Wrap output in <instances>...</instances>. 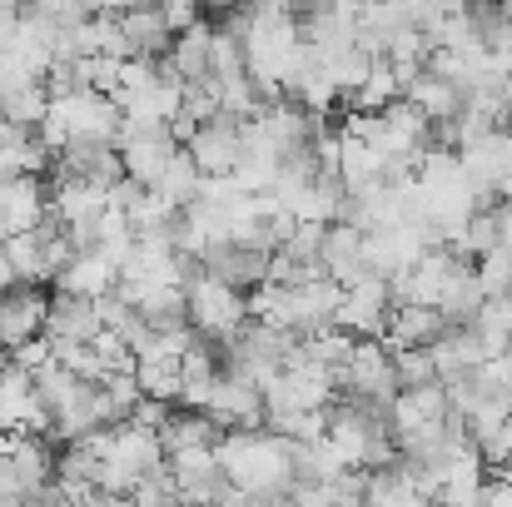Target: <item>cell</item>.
I'll list each match as a JSON object with an SVG mask.
<instances>
[{"label": "cell", "instance_id": "obj_12", "mask_svg": "<svg viewBox=\"0 0 512 507\" xmlns=\"http://www.w3.org/2000/svg\"><path fill=\"white\" fill-rule=\"evenodd\" d=\"M179 150H184V140L174 135V125H125V130H120L125 174L140 179V184H155Z\"/></svg>", "mask_w": 512, "mask_h": 507}, {"label": "cell", "instance_id": "obj_16", "mask_svg": "<svg viewBox=\"0 0 512 507\" xmlns=\"http://www.w3.org/2000/svg\"><path fill=\"white\" fill-rule=\"evenodd\" d=\"M324 274L339 279V284H353V279L373 274V264H368V229L363 224L329 219V229H324Z\"/></svg>", "mask_w": 512, "mask_h": 507}, {"label": "cell", "instance_id": "obj_22", "mask_svg": "<svg viewBox=\"0 0 512 507\" xmlns=\"http://www.w3.org/2000/svg\"><path fill=\"white\" fill-rule=\"evenodd\" d=\"M170 65L184 85H199V80H214V25L194 20L174 35L170 45Z\"/></svg>", "mask_w": 512, "mask_h": 507}, {"label": "cell", "instance_id": "obj_34", "mask_svg": "<svg viewBox=\"0 0 512 507\" xmlns=\"http://www.w3.org/2000/svg\"><path fill=\"white\" fill-rule=\"evenodd\" d=\"M20 5H25V0H0V25H5V20H15V15H20Z\"/></svg>", "mask_w": 512, "mask_h": 507}, {"label": "cell", "instance_id": "obj_3", "mask_svg": "<svg viewBox=\"0 0 512 507\" xmlns=\"http://www.w3.org/2000/svg\"><path fill=\"white\" fill-rule=\"evenodd\" d=\"M184 304H189V324L204 338H234L249 319V294L234 289L229 279L199 269L189 284H184Z\"/></svg>", "mask_w": 512, "mask_h": 507}, {"label": "cell", "instance_id": "obj_32", "mask_svg": "<svg viewBox=\"0 0 512 507\" xmlns=\"http://www.w3.org/2000/svg\"><path fill=\"white\" fill-rule=\"evenodd\" d=\"M20 160H15V150H5V145H0V184H5V179H15V174H20Z\"/></svg>", "mask_w": 512, "mask_h": 507}, {"label": "cell", "instance_id": "obj_5", "mask_svg": "<svg viewBox=\"0 0 512 507\" xmlns=\"http://www.w3.org/2000/svg\"><path fill=\"white\" fill-rule=\"evenodd\" d=\"M50 214L65 224V234L75 239V249H95L100 224H105V214H110V189H105V184H90V179H80V174H60V169H55Z\"/></svg>", "mask_w": 512, "mask_h": 507}, {"label": "cell", "instance_id": "obj_7", "mask_svg": "<svg viewBox=\"0 0 512 507\" xmlns=\"http://www.w3.org/2000/svg\"><path fill=\"white\" fill-rule=\"evenodd\" d=\"M393 309H398V299H393V279H388V274H363V279L343 284L339 329H348L353 338H383L388 334Z\"/></svg>", "mask_w": 512, "mask_h": 507}, {"label": "cell", "instance_id": "obj_35", "mask_svg": "<svg viewBox=\"0 0 512 507\" xmlns=\"http://www.w3.org/2000/svg\"><path fill=\"white\" fill-rule=\"evenodd\" d=\"M130 5H135V0H105V10H110V15H120V10H130Z\"/></svg>", "mask_w": 512, "mask_h": 507}, {"label": "cell", "instance_id": "obj_6", "mask_svg": "<svg viewBox=\"0 0 512 507\" xmlns=\"http://www.w3.org/2000/svg\"><path fill=\"white\" fill-rule=\"evenodd\" d=\"M5 254H10V264H15V274H20V279L45 284V279H55V274L70 264L75 239H70V234H65V224L50 214V219H40L35 229L10 234V239H5Z\"/></svg>", "mask_w": 512, "mask_h": 507}, {"label": "cell", "instance_id": "obj_28", "mask_svg": "<svg viewBox=\"0 0 512 507\" xmlns=\"http://www.w3.org/2000/svg\"><path fill=\"white\" fill-rule=\"evenodd\" d=\"M478 279H483V289L488 294H512V249H488L483 259H478Z\"/></svg>", "mask_w": 512, "mask_h": 507}, {"label": "cell", "instance_id": "obj_11", "mask_svg": "<svg viewBox=\"0 0 512 507\" xmlns=\"http://www.w3.org/2000/svg\"><path fill=\"white\" fill-rule=\"evenodd\" d=\"M184 150L194 155V165L204 174H234L244 160V120L214 110L204 125H194V135L184 140Z\"/></svg>", "mask_w": 512, "mask_h": 507}, {"label": "cell", "instance_id": "obj_30", "mask_svg": "<svg viewBox=\"0 0 512 507\" xmlns=\"http://www.w3.org/2000/svg\"><path fill=\"white\" fill-rule=\"evenodd\" d=\"M408 5H413L418 25L428 30V25H438V20H453V15H463L473 0H408Z\"/></svg>", "mask_w": 512, "mask_h": 507}, {"label": "cell", "instance_id": "obj_29", "mask_svg": "<svg viewBox=\"0 0 512 507\" xmlns=\"http://www.w3.org/2000/svg\"><path fill=\"white\" fill-rule=\"evenodd\" d=\"M10 358H15L20 368H30V373H40L45 363H55V343H50V334H40V338H25L20 348H10Z\"/></svg>", "mask_w": 512, "mask_h": 507}, {"label": "cell", "instance_id": "obj_23", "mask_svg": "<svg viewBox=\"0 0 512 507\" xmlns=\"http://www.w3.org/2000/svg\"><path fill=\"white\" fill-rule=\"evenodd\" d=\"M443 329H448L443 309H433V304H398L383 338H388L393 348H433Z\"/></svg>", "mask_w": 512, "mask_h": 507}, {"label": "cell", "instance_id": "obj_1", "mask_svg": "<svg viewBox=\"0 0 512 507\" xmlns=\"http://www.w3.org/2000/svg\"><path fill=\"white\" fill-rule=\"evenodd\" d=\"M219 463L239 498H294V438L279 428H229Z\"/></svg>", "mask_w": 512, "mask_h": 507}, {"label": "cell", "instance_id": "obj_2", "mask_svg": "<svg viewBox=\"0 0 512 507\" xmlns=\"http://www.w3.org/2000/svg\"><path fill=\"white\" fill-rule=\"evenodd\" d=\"M125 130V110L115 95L95 90V85H75V90H55L50 95V115L40 120V135L50 140V150L60 155L70 140H120Z\"/></svg>", "mask_w": 512, "mask_h": 507}, {"label": "cell", "instance_id": "obj_33", "mask_svg": "<svg viewBox=\"0 0 512 507\" xmlns=\"http://www.w3.org/2000/svg\"><path fill=\"white\" fill-rule=\"evenodd\" d=\"M20 274H15V264H10V254H5V239H0V289H10Z\"/></svg>", "mask_w": 512, "mask_h": 507}, {"label": "cell", "instance_id": "obj_25", "mask_svg": "<svg viewBox=\"0 0 512 507\" xmlns=\"http://www.w3.org/2000/svg\"><path fill=\"white\" fill-rule=\"evenodd\" d=\"M403 95V80H398V65L388 60V55H378L373 60V70H368V80L358 85V95L348 100L353 110H383V105H393Z\"/></svg>", "mask_w": 512, "mask_h": 507}, {"label": "cell", "instance_id": "obj_19", "mask_svg": "<svg viewBox=\"0 0 512 507\" xmlns=\"http://www.w3.org/2000/svg\"><path fill=\"white\" fill-rule=\"evenodd\" d=\"M50 338H70V343H90V338L105 334V319H100V299L90 294H70V289H55L50 294Z\"/></svg>", "mask_w": 512, "mask_h": 507}, {"label": "cell", "instance_id": "obj_27", "mask_svg": "<svg viewBox=\"0 0 512 507\" xmlns=\"http://www.w3.org/2000/svg\"><path fill=\"white\" fill-rule=\"evenodd\" d=\"M393 368H398V383H403V388L438 383V358H433V348H393Z\"/></svg>", "mask_w": 512, "mask_h": 507}, {"label": "cell", "instance_id": "obj_13", "mask_svg": "<svg viewBox=\"0 0 512 507\" xmlns=\"http://www.w3.org/2000/svg\"><path fill=\"white\" fill-rule=\"evenodd\" d=\"M458 155H463V169H468L473 189L483 194V204H493V199H498V189H503V179L512 174V130L508 125H498V130H488V135L468 140Z\"/></svg>", "mask_w": 512, "mask_h": 507}, {"label": "cell", "instance_id": "obj_8", "mask_svg": "<svg viewBox=\"0 0 512 507\" xmlns=\"http://www.w3.org/2000/svg\"><path fill=\"white\" fill-rule=\"evenodd\" d=\"M50 324V294L35 279H15L0 289V348H20L25 338H40Z\"/></svg>", "mask_w": 512, "mask_h": 507}, {"label": "cell", "instance_id": "obj_31", "mask_svg": "<svg viewBox=\"0 0 512 507\" xmlns=\"http://www.w3.org/2000/svg\"><path fill=\"white\" fill-rule=\"evenodd\" d=\"M493 214H498V244L512 249V199H498V204H493Z\"/></svg>", "mask_w": 512, "mask_h": 507}, {"label": "cell", "instance_id": "obj_36", "mask_svg": "<svg viewBox=\"0 0 512 507\" xmlns=\"http://www.w3.org/2000/svg\"><path fill=\"white\" fill-rule=\"evenodd\" d=\"M294 10H319V5H329V0H289Z\"/></svg>", "mask_w": 512, "mask_h": 507}, {"label": "cell", "instance_id": "obj_18", "mask_svg": "<svg viewBox=\"0 0 512 507\" xmlns=\"http://www.w3.org/2000/svg\"><path fill=\"white\" fill-rule=\"evenodd\" d=\"M448 408L453 403H448V383L443 378L438 383H418V388H398V398H393V433H398V443L423 433V428H433V423H443Z\"/></svg>", "mask_w": 512, "mask_h": 507}, {"label": "cell", "instance_id": "obj_14", "mask_svg": "<svg viewBox=\"0 0 512 507\" xmlns=\"http://www.w3.org/2000/svg\"><path fill=\"white\" fill-rule=\"evenodd\" d=\"M40 219H50V189L35 169H20L15 179L0 184V239L35 229Z\"/></svg>", "mask_w": 512, "mask_h": 507}, {"label": "cell", "instance_id": "obj_20", "mask_svg": "<svg viewBox=\"0 0 512 507\" xmlns=\"http://www.w3.org/2000/svg\"><path fill=\"white\" fill-rule=\"evenodd\" d=\"M55 289H70V294H90V299H105L115 284H120V264L105 259L100 249H75L70 264L50 279Z\"/></svg>", "mask_w": 512, "mask_h": 507}, {"label": "cell", "instance_id": "obj_10", "mask_svg": "<svg viewBox=\"0 0 512 507\" xmlns=\"http://www.w3.org/2000/svg\"><path fill=\"white\" fill-rule=\"evenodd\" d=\"M115 423V413H110V403H105V388L95 383V378H75L65 393H60V403L50 408V433L55 438H85V433H100V428H110Z\"/></svg>", "mask_w": 512, "mask_h": 507}, {"label": "cell", "instance_id": "obj_4", "mask_svg": "<svg viewBox=\"0 0 512 507\" xmlns=\"http://www.w3.org/2000/svg\"><path fill=\"white\" fill-rule=\"evenodd\" d=\"M398 388L403 383H398V368H393V343L388 338H353L348 358L339 363V393L368 398V403L393 413Z\"/></svg>", "mask_w": 512, "mask_h": 507}, {"label": "cell", "instance_id": "obj_21", "mask_svg": "<svg viewBox=\"0 0 512 507\" xmlns=\"http://www.w3.org/2000/svg\"><path fill=\"white\" fill-rule=\"evenodd\" d=\"M120 25H125V45H130V55H145V60H165L174 45V30L170 20L155 10V5H130V10H120Z\"/></svg>", "mask_w": 512, "mask_h": 507}, {"label": "cell", "instance_id": "obj_26", "mask_svg": "<svg viewBox=\"0 0 512 507\" xmlns=\"http://www.w3.org/2000/svg\"><path fill=\"white\" fill-rule=\"evenodd\" d=\"M135 378H140L145 398H160V403H179V398H184L179 358H140V363H135Z\"/></svg>", "mask_w": 512, "mask_h": 507}, {"label": "cell", "instance_id": "obj_15", "mask_svg": "<svg viewBox=\"0 0 512 507\" xmlns=\"http://www.w3.org/2000/svg\"><path fill=\"white\" fill-rule=\"evenodd\" d=\"M199 264L209 269V274H219V279H229L234 289H259L264 279H269V264H274V254L269 249H259V244H244V239H219V244H209L204 254H199Z\"/></svg>", "mask_w": 512, "mask_h": 507}, {"label": "cell", "instance_id": "obj_9", "mask_svg": "<svg viewBox=\"0 0 512 507\" xmlns=\"http://www.w3.org/2000/svg\"><path fill=\"white\" fill-rule=\"evenodd\" d=\"M170 473L189 503H229V498H239V488L229 483V473L219 463V448H174Z\"/></svg>", "mask_w": 512, "mask_h": 507}, {"label": "cell", "instance_id": "obj_17", "mask_svg": "<svg viewBox=\"0 0 512 507\" xmlns=\"http://www.w3.org/2000/svg\"><path fill=\"white\" fill-rule=\"evenodd\" d=\"M60 174H80L90 184H120L125 179V155H120V140H70L60 155H55Z\"/></svg>", "mask_w": 512, "mask_h": 507}, {"label": "cell", "instance_id": "obj_24", "mask_svg": "<svg viewBox=\"0 0 512 507\" xmlns=\"http://www.w3.org/2000/svg\"><path fill=\"white\" fill-rule=\"evenodd\" d=\"M150 189H160L170 204H179V209H184V204H194V199L204 194V169L194 165V155H189V150H179L170 165H165V174H160Z\"/></svg>", "mask_w": 512, "mask_h": 507}]
</instances>
